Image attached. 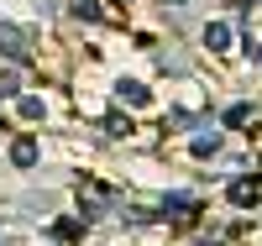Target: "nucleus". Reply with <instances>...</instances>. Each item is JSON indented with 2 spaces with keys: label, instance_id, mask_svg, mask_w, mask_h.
I'll use <instances>...</instances> for the list:
<instances>
[{
  "label": "nucleus",
  "instance_id": "nucleus-8",
  "mask_svg": "<svg viewBox=\"0 0 262 246\" xmlns=\"http://www.w3.org/2000/svg\"><path fill=\"white\" fill-rule=\"evenodd\" d=\"M53 236H63V241H79V226H74V220H58V226H53Z\"/></svg>",
  "mask_w": 262,
  "mask_h": 246
},
{
  "label": "nucleus",
  "instance_id": "nucleus-10",
  "mask_svg": "<svg viewBox=\"0 0 262 246\" xmlns=\"http://www.w3.org/2000/svg\"><path fill=\"white\" fill-rule=\"evenodd\" d=\"M121 6H126V0H121Z\"/></svg>",
  "mask_w": 262,
  "mask_h": 246
},
{
  "label": "nucleus",
  "instance_id": "nucleus-6",
  "mask_svg": "<svg viewBox=\"0 0 262 246\" xmlns=\"http://www.w3.org/2000/svg\"><path fill=\"white\" fill-rule=\"evenodd\" d=\"M231 199H236V205H257V184L236 178V184H231Z\"/></svg>",
  "mask_w": 262,
  "mask_h": 246
},
{
  "label": "nucleus",
  "instance_id": "nucleus-1",
  "mask_svg": "<svg viewBox=\"0 0 262 246\" xmlns=\"http://www.w3.org/2000/svg\"><path fill=\"white\" fill-rule=\"evenodd\" d=\"M116 95H121L126 105H147V100H152V89L137 84V79H121V84H116Z\"/></svg>",
  "mask_w": 262,
  "mask_h": 246
},
{
  "label": "nucleus",
  "instance_id": "nucleus-4",
  "mask_svg": "<svg viewBox=\"0 0 262 246\" xmlns=\"http://www.w3.org/2000/svg\"><path fill=\"white\" fill-rule=\"evenodd\" d=\"M0 48H6L11 58H27V42H21V32H16V27H0Z\"/></svg>",
  "mask_w": 262,
  "mask_h": 246
},
{
  "label": "nucleus",
  "instance_id": "nucleus-2",
  "mask_svg": "<svg viewBox=\"0 0 262 246\" xmlns=\"http://www.w3.org/2000/svg\"><path fill=\"white\" fill-rule=\"evenodd\" d=\"M11 163H16V168H32V163H37V142H32V137H16V142H11Z\"/></svg>",
  "mask_w": 262,
  "mask_h": 246
},
{
  "label": "nucleus",
  "instance_id": "nucleus-5",
  "mask_svg": "<svg viewBox=\"0 0 262 246\" xmlns=\"http://www.w3.org/2000/svg\"><path fill=\"white\" fill-rule=\"evenodd\" d=\"M226 126H257V110L252 105H231L226 110Z\"/></svg>",
  "mask_w": 262,
  "mask_h": 246
},
{
  "label": "nucleus",
  "instance_id": "nucleus-3",
  "mask_svg": "<svg viewBox=\"0 0 262 246\" xmlns=\"http://www.w3.org/2000/svg\"><path fill=\"white\" fill-rule=\"evenodd\" d=\"M205 42H210V53H226V48H231V27H226V21H210V27H205Z\"/></svg>",
  "mask_w": 262,
  "mask_h": 246
},
{
  "label": "nucleus",
  "instance_id": "nucleus-9",
  "mask_svg": "<svg viewBox=\"0 0 262 246\" xmlns=\"http://www.w3.org/2000/svg\"><path fill=\"white\" fill-rule=\"evenodd\" d=\"M173 6H184V0H173Z\"/></svg>",
  "mask_w": 262,
  "mask_h": 246
},
{
  "label": "nucleus",
  "instance_id": "nucleus-7",
  "mask_svg": "<svg viewBox=\"0 0 262 246\" xmlns=\"http://www.w3.org/2000/svg\"><path fill=\"white\" fill-rule=\"evenodd\" d=\"M11 95H21V79L11 69H0V100H11Z\"/></svg>",
  "mask_w": 262,
  "mask_h": 246
}]
</instances>
